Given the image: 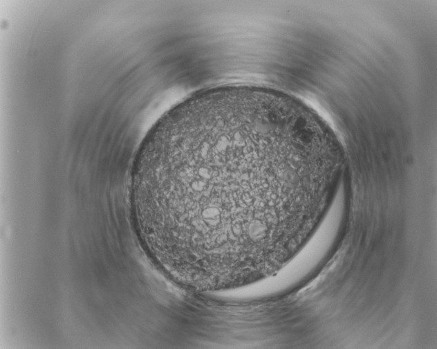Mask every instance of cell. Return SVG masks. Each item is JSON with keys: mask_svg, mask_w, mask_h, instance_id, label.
<instances>
[{"mask_svg": "<svg viewBox=\"0 0 437 349\" xmlns=\"http://www.w3.org/2000/svg\"><path fill=\"white\" fill-rule=\"evenodd\" d=\"M136 223L162 269L196 289L281 268L318 222L333 154L291 96L230 85L193 95L149 131L132 171Z\"/></svg>", "mask_w": 437, "mask_h": 349, "instance_id": "obj_1", "label": "cell"}]
</instances>
